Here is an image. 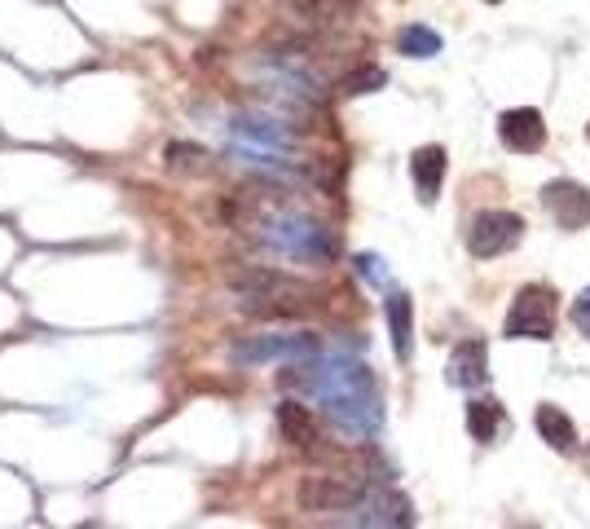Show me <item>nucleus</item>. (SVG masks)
I'll use <instances>...</instances> for the list:
<instances>
[{
	"mask_svg": "<svg viewBox=\"0 0 590 529\" xmlns=\"http://www.w3.org/2000/svg\"><path fill=\"white\" fill-rule=\"evenodd\" d=\"M503 331L512 340H551L556 336V287L547 283H529L516 292Z\"/></svg>",
	"mask_w": 590,
	"mask_h": 529,
	"instance_id": "2",
	"label": "nucleus"
},
{
	"mask_svg": "<svg viewBox=\"0 0 590 529\" xmlns=\"http://www.w3.org/2000/svg\"><path fill=\"white\" fill-rule=\"evenodd\" d=\"M348 512V526H414V508L397 490H366Z\"/></svg>",
	"mask_w": 590,
	"mask_h": 529,
	"instance_id": "8",
	"label": "nucleus"
},
{
	"mask_svg": "<svg viewBox=\"0 0 590 529\" xmlns=\"http://www.w3.org/2000/svg\"><path fill=\"white\" fill-rule=\"evenodd\" d=\"M534 424H538V433H542V442L547 446H556L560 455H573L578 451V429H573V420L560 411V406H538V415H534Z\"/></svg>",
	"mask_w": 590,
	"mask_h": 529,
	"instance_id": "14",
	"label": "nucleus"
},
{
	"mask_svg": "<svg viewBox=\"0 0 590 529\" xmlns=\"http://www.w3.org/2000/svg\"><path fill=\"white\" fill-rule=\"evenodd\" d=\"M397 44H401V53L405 57H436L441 53V35L432 31V27H405L401 35H397Z\"/></svg>",
	"mask_w": 590,
	"mask_h": 529,
	"instance_id": "16",
	"label": "nucleus"
},
{
	"mask_svg": "<svg viewBox=\"0 0 590 529\" xmlns=\"http://www.w3.org/2000/svg\"><path fill=\"white\" fill-rule=\"evenodd\" d=\"M542 208L560 230H587L590 225V190L578 181H547L542 186Z\"/></svg>",
	"mask_w": 590,
	"mask_h": 529,
	"instance_id": "7",
	"label": "nucleus"
},
{
	"mask_svg": "<svg viewBox=\"0 0 590 529\" xmlns=\"http://www.w3.org/2000/svg\"><path fill=\"white\" fill-rule=\"evenodd\" d=\"M498 429H503V406H498L494 398H476V402L467 406V433H472L476 442H494Z\"/></svg>",
	"mask_w": 590,
	"mask_h": 529,
	"instance_id": "15",
	"label": "nucleus"
},
{
	"mask_svg": "<svg viewBox=\"0 0 590 529\" xmlns=\"http://www.w3.org/2000/svg\"><path fill=\"white\" fill-rule=\"evenodd\" d=\"M361 495H366V486H357L348 477H304L299 482V508L304 512H348Z\"/></svg>",
	"mask_w": 590,
	"mask_h": 529,
	"instance_id": "6",
	"label": "nucleus"
},
{
	"mask_svg": "<svg viewBox=\"0 0 590 529\" xmlns=\"http://www.w3.org/2000/svg\"><path fill=\"white\" fill-rule=\"evenodd\" d=\"M379 265H383L379 256H357V269H361L366 278H383V269H379Z\"/></svg>",
	"mask_w": 590,
	"mask_h": 529,
	"instance_id": "20",
	"label": "nucleus"
},
{
	"mask_svg": "<svg viewBox=\"0 0 590 529\" xmlns=\"http://www.w3.org/2000/svg\"><path fill=\"white\" fill-rule=\"evenodd\" d=\"M498 137H503V146L516 150V155H538V150L547 146V124H542V115H538L534 106H516V110H503Z\"/></svg>",
	"mask_w": 590,
	"mask_h": 529,
	"instance_id": "9",
	"label": "nucleus"
},
{
	"mask_svg": "<svg viewBox=\"0 0 590 529\" xmlns=\"http://www.w3.org/2000/svg\"><path fill=\"white\" fill-rule=\"evenodd\" d=\"M383 84H388V75H383L379 66H357L352 75L339 80V93H344V97H357V93H375V88H383Z\"/></svg>",
	"mask_w": 590,
	"mask_h": 529,
	"instance_id": "18",
	"label": "nucleus"
},
{
	"mask_svg": "<svg viewBox=\"0 0 590 529\" xmlns=\"http://www.w3.org/2000/svg\"><path fill=\"white\" fill-rule=\"evenodd\" d=\"M587 137H590V124H587Z\"/></svg>",
	"mask_w": 590,
	"mask_h": 529,
	"instance_id": "21",
	"label": "nucleus"
},
{
	"mask_svg": "<svg viewBox=\"0 0 590 529\" xmlns=\"http://www.w3.org/2000/svg\"><path fill=\"white\" fill-rule=\"evenodd\" d=\"M283 389H299V393H313L326 415L357 433V437H370L383 420L379 411V393H375V380L361 362H304V367H287L283 371Z\"/></svg>",
	"mask_w": 590,
	"mask_h": 529,
	"instance_id": "1",
	"label": "nucleus"
},
{
	"mask_svg": "<svg viewBox=\"0 0 590 529\" xmlns=\"http://www.w3.org/2000/svg\"><path fill=\"white\" fill-rule=\"evenodd\" d=\"M569 318H573V327H578V331H582V336L590 340V287H582V292H578V300H573Z\"/></svg>",
	"mask_w": 590,
	"mask_h": 529,
	"instance_id": "19",
	"label": "nucleus"
},
{
	"mask_svg": "<svg viewBox=\"0 0 590 529\" xmlns=\"http://www.w3.org/2000/svg\"><path fill=\"white\" fill-rule=\"evenodd\" d=\"M525 239V221L507 208H489V212H476L472 225H467V252L476 261H494V256H507L512 247H520Z\"/></svg>",
	"mask_w": 590,
	"mask_h": 529,
	"instance_id": "3",
	"label": "nucleus"
},
{
	"mask_svg": "<svg viewBox=\"0 0 590 529\" xmlns=\"http://www.w3.org/2000/svg\"><path fill=\"white\" fill-rule=\"evenodd\" d=\"M489 4H498V0H489Z\"/></svg>",
	"mask_w": 590,
	"mask_h": 529,
	"instance_id": "22",
	"label": "nucleus"
},
{
	"mask_svg": "<svg viewBox=\"0 0 590 529\" xmlns=\"http://www.w3.org/2000/svg\"><path fill=\"white\" fill-rule=\"evenodd\" d=\"M168 168H172V172H194V177H199V172L208 168V150L194 146V141H172V146H168Z\"/></svg>",
	"mask_w": 590,
	"mask_h": 529,
	"instance_id": "17",
	"label": "nucleus"
},
{
	"mask_svg": "<svg viewBox=\"0 0 590 529\" xmlns=\"http://www.w3.org/2000/svg\"><path fill=\"white\" fill-rule=\"evenodd\" d=\"M445 380L454 384V389H485L489 384V349H485V340H463V345H454V353H450V367H445Z\"/></svg>",
	"mask_w": 590,
	"mask_h": 529,
	"instance_id": "10",
	"label": "nucleus"
},
{
	"mask_svg": "<svg viewBox=\"0 0 590 529\" xmlns=\"http://www.w3.org/2000/svg\"><path fill=\"white\" fill-rule=\"evenodd\" d=\"M388 309V331H392V353L401 362H410V349H414V309H410V296L405 292H392L383 300Z\"/></svg>",
	"mask_w": 590,
	"mask_h": 529,
	"instance_id": "13",
	"label": "nucleus"
},
{
	"mask_svg": "<svg viewBox=\"0 0 590 529\" xmlns=\"http://www.w3.org/2000/svg\"><path fill=\"white\" fill-rule=\"evenodd\" d=\"M278 433H283V442H292L299 451H317L322 446V429H317V420H313V411L304 402H283L278 406Z\"/></svg>",
	"mask_w": 590,
	"mask_h": 529,
	"instance_id": "12",
	"label": "nucleus"
},
{
	"mask_svg": "<svg viewBox=\"0 0 590 529\" xmlns=\"http://www.w3.org/2000/svg\"><path fill=\"white\" fill-rule=\"evenodd\" d=\"M317 340L313 336H247L230 349V358L239 367H256V362H274V358H313Z\"/></svg>",
	"mask_w": 590,
	"mask_h": 529,
	"instance_id": "5",
	"label": "nucleus"
},
{
	"mask_svg": "<svg viewBox=\"0 0 590 529\" xmlns=\"http://www.w3.org/2000/svg\"><path fill=\"white\" fill-rule=\"evenodd\" d=\"M445 168H450V159H445L441 146H419L410 155V177H414V190H419L423 203H436L441 181H445Z\"/></svg>",
	"mask_w": 590,
	"mask_h": 529,
	"instance_id": "11",
	"label": "nucleus"
},
{
	"mask_svg": "<svg viewBox=\"0 0 590 529\" xmlns=\"http://www.w3.org/2000/svg\"><path fill=\"white\" fill-rule=\"evenodd\" d=\"M265 239L274 247H283L287 256H299V261H326L335 252L330 230H322V225H313L304 216H278V221H270Z\"/></svg>",
	"mask_w": 590,
	"mask_h": 529,
	"instance_id": "4",
	"label": "nucleus"
}]
</instances>
